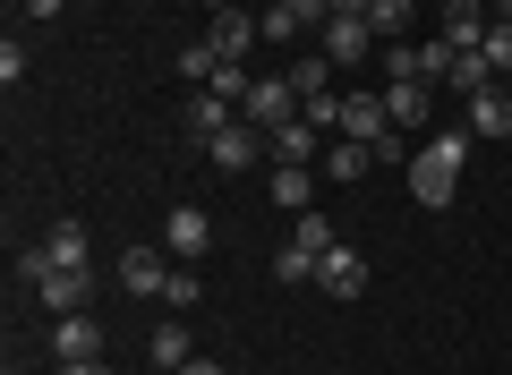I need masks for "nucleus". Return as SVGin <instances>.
<instances>
[{
	"label": "nucleus",
	"instance_id": "nucleus-1",
	"mask_svg": "<svg viewBox=\"0 0 512 375\" xmlns=\"http://www.w3.org/2000/svg\"><path fill=\"white\" fill-rule=\"evenodd\" d=\"M461 171H470V128H427V145L410 154V197L427 214H444L461 197Z\"/></svg>",
	"mask_w": 512,
	"mask_h": 375
},
{
	"label": "nucleus",
	"instance_id": "nucleus-2",
	"mask_svg": "<svg viewBox=\"0 0 512 375\" xmlns=\"http://www.w3.org/2000/svg\"><path fill=\"white\" fill-rule=\"evenodd\" d=\"M18 282L43 299V316H77V307L94 299V273L86 265H52L43 248H18Z\"/></svg>",
	"mask_w": 512,
	"mask_h": 375
},
{
	"label": "nucleus",
	"instance_id": "nucleus-3",
	"mask_svg": "<svg viewBox=\"0 0 512 375\" xmlns=\"http://www.w3.org/2000/svg\"><path fill=\"white\" fill-rule=\"evenodd\" d=\"M316 52H325L333 69H359V60L384 52V43H376V26H367V18H325V26H316Z\"/></svg>",
	"mask_w": 512,
	"mask_h": 375
},
{
	"label": "nucleus",
	"instance_id": "nucleus-4",
	"mask_svg": "<svg viewBox=\"0 0 512 375\" xmlns=\"http://www.w3.org/2000/svg\"><path fill=\"white\" fill-rule=\"evenodd\" d=\"M291 111H299V86H291V77H256L248 103H239V120H248V128H282Z\"/></svg>",
	"mask_w": 512,
	"mask_h": 375
},
{
	"label": "nucleus",
	"instance_id": "nucleus-5",
	"mask_svg": "<svg viewBox=\"0 0 512 375\" xmlns=\"http://www.w3.org/2000/svg\"><path fill=\"white\" fill-rule=\"evenodd\" d=\"M120 290L128 299H163L171 290V248H128L120 256Z\"/></svg>",
	"mask_w": 512,
	"mask_h": 375
},
{
	"label": "nucleus",
	"instance_id": "nucleus-6",
	"mask_svg": "<svg viewBox=\"0 0 512 375\" xmlns=\"http://www.w3.org/2000/svg\"><path fill=\"white\" fill-rule=\"evenodd\" d=\"M384 128H393V111H384V94L350 86V94H342V128H333V137H359V145H376Z\"/></svg>",
	"mask_w": 512,
	"mask_h": 375
},
{
	"label": "nucleus",
	"instance_id": "nucleus-7",
	"mask_svg": "<svg viewBox=\"0 0 512 375\" xmlns=\"http://www.w3.org/2000/svg\"><path fill=\"white\" fill-rule=\"evenodd\" d=\"M367 171H376V154H367L359 137H333V145H325V162H316V179H325V188H359Z\"/></svg>",
	"mask_w": 512,
	"mask_h": 375
},
{
	"label": "nucleus",
	"instance_id": "nucleus-8",
	"mask_svg": "<svg viewBox=\"0 0 512 375\" xmlns=\"http://www.w3.org/2000/svg\"><path fill=\"white\" fill-rule=\"evenodd\" d=\"M163 248H171V256H205V248H214V214H205V205H171Z\"/></svg>",
	"mask_w": 512,
	"mask_h": 375
},
{
	"label": "nucleus",
	"instance_id": "nucleus-9",
	"mask_svg": "<svg viewBox=\"0 0 512 375\" xmlns=\"http://www.w3.org/2000/svg\"><path fill=\"white\" fill-rule=\"evenodd\" d=\"M265 154L274 162H325V128L316 120H282V128H265Z\"/></svg>",
	"mask_w": 512,
	"mask_h": 375
},
{
	"label": "nucleus",
	"instance_id": "nucleus-10",
	"mask_svg": "<svg viewBox=\"0 0 512 375\" xmlns=\"http://www.w3.org/2000/svg\"><path fill=\"white\" fill-rule=\"evenodd\" d=\"M316 290L350 307V299H359V290H367V256H359V248H333L325 265H316Z\"/></svg>",
	"mask_w": 512,
	"mask_h": 375
},
{
	"label": "nucleus",
	"instance_id": "nucleus-11",
	"mask_svg": "<svg viewBox=\"0 0 512 375\" xmlns=\"http://www.w3.org/2000/svg\"><path fill=\"white\" fill-rule=\"evenodd\" d=\"M52 358H103V324H94V307L52 316Z\"/></svg>",
	"mask_w": 512,
	"mask_h": 375
},
{
	"label": "nucleus",
	"instance_id": "nucleus-12",
	"mask_svg": "<svg viewBox=\"0 0 512 375\" xmlns=\"http://www.w3.org/2000/svg\"><path fill=\"white\" fill-rule=\"evenodd\" d=\"M256 154H265V128H248V120H231L214 145H205V162H214V171H248Z\"/></svg>",
	"mask_w": 512,
	"mask_h": 375
},
{
	"label": "nucleus",
	"instance_id": "nucleus-13",
	"mask_svg": "<svg viewBox=\"0 0 512 375\" xmlns=\"http://www.w3.org/2000/svg\"><path fill=\"white\" fill-rule=\"evenodd\" d=\"M470 137H487V145H504V137H512V86L470 94Z\"/></svg>",
	"mask_w": 512,
	"mask_h": 375
},
{
	"label": "nucleus",
	"instance_id": "nucleus-14",
	"mask_svg": "<svg viewBox=\"0 0 512 375\" xmlns=\"http://www.w3.org/2000/svg\"><path fill=\"white\" fill-rule=\"evenodd\" d=\"M487 0H444V43H453V52H478V43H487Z\"/></svg>",
	"mask_w": 512,
	"mask_h": 375
},
{
	"label": "nucleus",
	"instance_id": "nucleus-15",
	"mask_svg": "<svg viewBox=\"0 0 512 375\" xmlns=\"http://www.w3.org/2000/svg\"><path fill=\"white\" fill-rule=\"evenodd\" d=\"M265 197L282 205V214H308L316 205V162H274V188Z\"/></svg>",
	"mask_w": 512,
	"mask_h": 375
},
{
	"label": "nucleus",
	"instance_id": "nucleus-16",
	"mask_svg": "<svg viewBox=\"0 0 512 375\" xmlns=\"http://www.w3.org/2000/svg\"><path fill=\"white\" fill-rule=\"evenodd\" d=\"M180 120H188V137H197V145H214V137H222V128H231V120H239V111H231V103H222V94H205V86H197V94H188V111H180Z\"/></svg>",
	"mask_w": 512,
	"mask_h": 375
},
{
	"label": "nucleus",
	"instance_id": "nucleus-17",
	"mask_svg": "<svg viewBox=\"0 0 512 375\" xmlns=\"http://www.w3.org/2000/svg\"><path fill=\"white\" fill-rule=\"evenodd\" d=\"M205 43H214L222 60H239L248 43H265V35H256V18H248V9H214V26H205Z\"/></svg>",
	"mask_w": 512,
	"mask_h": 375
},
{
	"label": "nucleus",
	"instance_id": "nucleus-18",
	"mask_svg": "<svg viewBox=\"0 0 512 375\" xmlns=\"http://www.w3.org/2000/svg\"><path fill=\"white\" fill-rule=\"evenodd\" d=\"M427 94H436V86H419V77H384V111H393V128H419L427 120Z\"/></svg>",
	"mask_w": 512,
	"mask_h": 375
},
{
	"label": "nucleus",
	"instance_id": "nucleus-19",
	"mask_svg": "<svg viewBox=\"0 0 512 375\" xmlns=\"http://www.w3.org/2000/svg\"><path fill=\"white\" fill-rule=\"evenodd\" d=\"M291 86H299V111H308V103H333V60H325V52H299V60H291Z\"/></svg>",
	"mask_w": 512,
	"mask_h": 375
},
{
	"label": "nucleus",
	"instance_id": "nucleus-20",
	"mask_svg": "<svg viewBox=\"0 0 512 375\" xmlns=\"http://www.w3.org/2000/svg\"><path fill=\"white\" fill-rule=\"evenodd\" d=\"M444 86L470 103V94H487L495 86V69H487V52H453V69H444Z\"/></svg>",
	"mask_w": 512,
	"mask_h": 375
},
{
	"label": "nucleus",
	"instance_id": "nucleus-21",
	"mask_svg": "<svg viewBox=\"0 0 512 375\" xmlns=\"http://www.w3.org/2000/svg\"><path fill=\"white\" fill-rule=\"evenodd\" d=\"M291 248H308V256H333V248H342V231H333V222L308 205V214H291Z\"/></svg>",
	"mask_w": 512,
	"mask_h": 375
},
{
	"label": "nucleus",
	"instance_id": "nucleus-22",
	"mask_svg": "<svg viewBox=\"0 0 512 375\" xmlns=\"http://www.w3.org/2000/svg\"><path fill=\"white\" fill-rule=\"evenodd\" d=\"M146 350H154V367H163V375H180L188 358H197V350H188V324H154V341H146Z\"/></svg>",
	"mask_w": 512,
	"mask_h": 375
},
{
	"label": "nucleus",
	"instance_id": "nucleus-23",
	"mask_svg": "<svg viewBox=\"0 0 512 375\" xmlns=\"http://www.w3.org/2000/svg\"><path fill=\"white\" fill-rule=\"evenodd\" d=\"M43 256H52V265H86V222H52V231H43Z\"/></svg>",
	"mask_w": 512,
	"mask_h": 375
},
{
	"label": "nucleus",
	"instance_id": "nucleus-24",
	"mask_svg": "<svg viewBox=\"0 0 512 375\" xmlns=\"http://www.w3.org/2000/svg\"><path fill=\"white\" fill-rule=\"evenodd\" d=\"M367 26H376V43H402L410 35V0H367Z\"/></svg>",
	"mask_w": 512,
	"mask_h": 375
},
{
	"label": "nucleus",
	"instance_id": "nucleus-25",
	"mask_svg": "<svg viewBox=\"0 0 512 375\" xmlns=\"http://www.w3.org/2000/svg\"><path fill=\"white\" fill-rule=\"evenodd\" d=\"M248 86H256V77H248V60H222V69H214V86H205V94H222V103H248Z\"/></svg>",
	"mask_w": 512,
	"mask_h": 375
},
{
	"label": "nucleus",
	"instance_id": "nucleus-26",
	"mask_svg": "<svg viewBox=\"0 0 512 375\" xmlns=\"http://www.w3.org/2000/svg\"><path fill=\"white\" fill-rule=\"evenodd\" d=\"M316 265H325V256H308V248H282L274 256V282L291 290V282H316Z\"/></svg>",
	"mask_w": 512,
	"mask_h": 375
},
{
	"label": "nucleus",
	"instance_id": "nucleus-27",
	"mask_svg": "<svg viewBox=\"0 0 512 375\" xmlns=\"http://www.w3.org/2000/svg\"><path fill=\"white\" fill-rule=\"evenodd\" d=\"M478 52H487V69H495V77H512V26L495 18V26H487V43H478Z\"/></svg>",
	"mask_w": 512,
	"mask_h": 375
},
{
	"label": "nucleus",
	"instance_id": "nucleus-28",
	"mask_svg": "<svg viewBox=\"0 0 512 375\" xmlns=\"http://www.w3.org/2000/svg\"><path fill=\"white\" fill-rule=\"evenodd\" d=\"M367 154H376V162H410V154H419V145H410V137H402V128H384V137H376V145H367Z\"/></svg>",
	"mask_w": 512,
	"mask_h": 375
},
{
	"label": "nucleus",
	"instance_id": "nucleus-29",
	"mask_svg": "<svg viewBox=\"0 0 512 375\" xmlns=\"http://www.w3.org/2000/svg\"><path fill=\"white\" fill-rule=\"evenodd\" d=\"M163 307H197V273H188V265H171V290H163Z\"/></svg>",
	"mask_w": 512,
	"mask_h": 375
},
{
	"label": "nucleus",
	"instance_id": "nucleus-30",
	"mask_svg": "<svg viewBox=\"0 0 512 375\" xmlns=\"http://www.w3.org/2000/svg\"><path fill=\"white\" fill-rule=\"evenodd\" d=\"M60 375H111L103 358H60Z\"/></svg>",
	"mask_w": 512,
	"mask_h": 375
},
{
	"label": "nucleus",
	"instance_id": "nucleus-31",
	"mask_svg": "<svg viewBox=\"0 0 512 375\" xmlns=\"http://www.w3.org/2000/svg\"><path fill=\"white\" fill-rule=\"evenodd\" d=\"M325 18H367V0H325Z\"/></svg>",
	"mask_w": 512,
	"mask_h": 375
},
{
	"label": "nucleus",
	"instance_id": "nucleus-32",
	"mask_svg": "<svg viewBox=\"0 0 512 375\" xmlns=\"http://www.w3.org/2000/svg\"><path fill=\"white\" fill-rule=\"evenodd\" d=\"M26 18H35V26H52V18H60V0H26Z\"/></svg>",
	"mask_w": 512,
	"mask_h": 375
},
{
	"label": "nucleus",
	"instance_id": "nucleus-33",
	"mask_svg": "<svg viewBox=\"0 0 512 375\" xmlns=\"http://www.w3.org/2000/svg\"><path fill=\"white\" fill-rule=\"evenodd\" d=\"M180 375H222V358H188V367Z\"/></svg>",
	"mask_w": 512,
	"mask_h": 375
},
{
	"label": "nucleus",
	"instance_id": "nucleus-34",
	"mask_svg": "<svg viewBox=\"0 0 512 375\" xmlns=\"http://www.w3.org/2000/svg\"><path fill=\"white\" fill-rule=\"evenodd\" d=\"M487 9H495V18H504V26H512V0H487Z\"/></svg>",
	"mask_w": 512,
	"mask_h": 375
},
{
	"label": "nucleus",
	"instance_id": "nucleus-35",
	"mask_svg": "<svg viewBox=\"0 0 512 375\" xmlns=\"http://www.w3.org/2000/svg\"><path fill=\"white\" fill-rule=\"evenodd\" d=\"M205 9H231V0H205Z\"/></svg>",
	"mask_w": 512,
	"mask_h": 375
},
{
	"label": "nucleus",
	"instance_id": "nucleus-36",
	"mask_svg": "<svg viewBox=\"0 0 512 375\" xmlns=\"http://www.w3.org/2000/svg\"><path fill=\"white\" fill-rule=\"evenodd\" d=\"M9 375H26V367H9Z\"/></svg>",
	"mask_w": 512,
	"mask_h": 375
}]
</instances>
